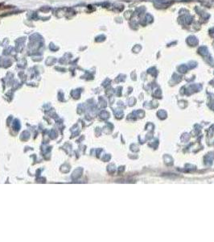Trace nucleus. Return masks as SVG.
Here are the masks:
<instances>
[{"label":"nucleus","instance_id":"f257e3e1","mask_svg":"<svg viewBox=\"0 0 214 242\" xmlns=\"http://www.w3.org/2000/svg\"><path fill=\"white\" fill-rule=\"evenodd\" d=\"M187 42L190 44V45H192V46H194V45L198 44V40L197 39V37H193V36H191V37H187Z\"/></svg>","mask_w":214,"mask_h":242}]
</instances>
